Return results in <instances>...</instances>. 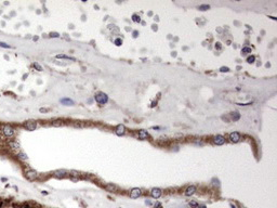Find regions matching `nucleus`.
<instances>
[{
	"instance_id": "2eb2a0df",
	"label": "nucleus",
	"mask_w": 277,
	"mask_h": 208,
	"mask_svg": "<svg viewBox=\"0 0 277 208\" xmlns=\"http://www.w3.org/2000/svg\"><path fill=\"white\" fill-rule=\"evenodd\" d=\"M16 156H18V159H20V161H25L26 159H27V155H26V154H24L23 152H18V153L16 154Z\"/></svg>"
},
{
	"instance_id": "cd10ccee",
	"label": "nucleus",
	"mask_w": 277,
	"mask_h": 208,
	"mask_svg": "<svg viewBox=\"0 0 277 208\" xmlns=\"http://www.w3.org/2000/svg\"><path fill=\"white\" fill-rule=\"evenodd\" d=\"M254 60H256V57H249L247 59V62H248V63H253Z\"/></svg>"
},
{
	"instance_id": "72a5a7b5",
	"label": "nucleus",
	"mask_w": 277,
	"mask_h": 208,
	"mask_svg": "<svg viewBox=\"0 0 277 208\" xmlns=\"http://www.w3.org/2000/svg\"><path fill=\"white\" fill-rule=\"evenodd\" d=\"M26 77H27V74H26V75H24V76H23V80H25V79H26Z\"/></svg>"
},
{
	"instance_id": "7ed1b4c3",
	"label": "nucleus",
	"mask_w": 277,
	"mask_h": 208,
	"mask_svg": "<svg viewBox=\"0 0 277 208\" xmlns=\"http://www.w3.org/2000/svg\"><path fill=\"white\" fill-rule=\"evenodd\" d=\"M7 144L8 146L10 147L11 150H14V151H18L21 149V145L16 140H13V139H10V140H7Z\"/></svg>"
},
{
	"instance_id": "412c9836",
	"label": "nucleus",
	"mask_w": 277,
	"mask_h": 208,
	"mask_svg": "<svg viewBox=\"0 0 277 208\" xmlns=\"http://www.w3.org/2000/svg\"><path fill=\"white\" fill-rule=\"evenodd\" d=\"M209 8H210V7H209L208 4H201V6L198 7V9H199L200 11H206V10H208Z\"/></svg>"
},
{
	"instance_id": "b1692460",
	"label": "nucleus",
	"mask_w": 277,
	"mask_h": 208,
	"mask_svg": "<svg viewBox=\"0 0 277 208\" xmlns=\"http://www.w3.org/2000/svg\"><path fill=\"white\" fill-rule=\"evenodd\" d=\"M50 37L57 38V37H60V34H59V33H55V31H53V33H50Z\"/></svg>"
},
{
	"instance_id": "c756f323",
	"label": "nucleus",
	"mask_w": 277,
	"mask_h": 208,
	"mask_svg": "<svg viewBox=\"0 0 277 208\" xmlns=\"http://www.w3.org/2000/svg\"><path fill=\"white\" fill-rule=\"evenodd\" d=\"M132 20H133L134 22H140V18L138 15H133V16H132Z\"/></svg>"
},
{
	"instance_id": "423d86ee",
	"label": "nucleus",
	"mask_w": 277,
	"mask_h": 208,
	"mask_svg": "<svg viewBox=\"0 0 277 208\" xmlns=\"http://www.w3.org/2000/svg\"><path fill=\"white\" fill-rule=\"evenodd\" d=\"M24 127H25L26 130H28V131H34V130L36 129V127H37V123L34 122V120H29V122L24 124Z\"/></svg>"
},
{
	"instance_id": "9d476101",
	"label": "nucleus",
	"mask_w": 277,
	"mask_h": 208,
	"mask_svg": "<svg viewBox=\"0 0 277 208\" xmlns=\"http://www.w3.org/2000/svg\"><path fill=\"white\" fill-rule=\"evenodd\" d=\"M142 194V191L140 190V189H133V190L130 192V197L131 198H138L139 196H141Z\"/></svg>"
},
{
	"instance_id": "bb28decb",
	"label": "nucleus",
	"mask_w": 277,
	"mask_h": 208,
	"mask_svg": "<svg viewBox=\"0 0 277 208\" xmlns=\"http://www.w3.org/2000/svg\"><path fill=\"white\" fill-rule=\"evenodd\" d=\"M39 112L40 113H48V112H50V108H45V107H41L39 110Z\"/></svg>"
},
{
	"instance_id": "a878e982",
	"label": "nucleus",
	"mask_w": 277,
	"mask_h": 208,
	"mask_svg": "<svg viewBox=\"0 0 277 208\" xmlns=\"http://www.w3.org/2000/svg\"><path fill=\"white\" fill-rule=\"evenodd\" d=\"M239 117H240V116H239V114H238V113H234V114H233V119H234V122H236V120L239 119Z\"/></svg>"
},
{
	"instance_id": "6ab92c4d",
	"label": "nucleus",
	"mask_w": 277,
	"mask_h": 208,
	"mask_svg": "<svg viewBox=\"0 0 277 208\" xmlns=\"http://www.w3.org/2000/svg\"><path fill=\"white\" fill-rule=\"evenodd\" d=\"M56 59H65V60H71V61H75V57H69L68 55H65V54H57L56 55Z\"/></svg>"
},
{
	"instance_id": "dca6fc26",
	"label": "nucleus",
	"mask_w": 277,
	"mask_h": 208,
	"mask_svg": "<svg viewBox=\"0 0 277 208\" xmlns=\"http://www.w3.org/2000/svg\"><path fill=\"white\" fill-rule=\"evenodd\" d=\"M139 137L141 138V139H146V138L148 137V133L146 130H140L139 131Z\"/></svg>"
},
{
	"instance_id": "5701e85b",
	"label": "nucleus",
	"mask_w": 277,
	"mask_h": 208,
	"mask_svg": "<svg viewBox=\"0 0 277 208\" xmlns=\"http://www.w3.org/2000/svg\"><path fill=\"white\" fill-rule=\"evenodd\" d=\"M249 52H251V48H249V47L242 48V53H249Z\"/></svg>"
},
{
	"instance_id": "ddd939ff",
	"label": "nucleus",
	"mask_w": 277,
	"mask_h": 208,
	"mask_svg": "<svg viewBox=\"0 0 277 208\" xmlns=\"http://www.w3.org/2000/svg\"><path fill=\"white\" fill-rule=\"evenodd\" d=\"M195 191H196V188L195 187H193V185L192 187H188L186 190H185V195H186V196H191V195H193L195 193Z\"/></svg>"
},
{
	"instance_id": "9b49d317",
	"label": "nucleus",
	"mask_w": 277,
	"mask_h": 208,
	"mask_svg": "<svg viewBox=\"0 0 277 208\" xmlns=\"http://www.w3.org/2000/svg\"><path fill=\"white\" fill-rule=\"evenodd\" d=\"M151 195L153 198H159L161 196V190L160 189H153L151 192Z\"/></svg>"
},
{
	"instance_id": "393cba45",
	"label": "nucleus",
	"mask_w": 277,
	"mask_h": 208,
	"mask_svg": "<svg viewBox=\"0 0 277 208\" xmlns=\"http://www.w3.org/2000/svg\"><path fill=\"white\" fill-rule=\"evenodd\" d=\"M189 206H192V207H198V204H197V202H195V200H191L189 202Z\"/></svg>"
},
{
	"instance_id": "f257e3e1",
	"label": "nucleus",
	"mask_w": 277,
	"mask_h": 208,
	"mask_svg": "<svg viewBox=\"0 0 277 208\" xmlns=\"http://www.w3.org/2000/svg\"><path fill=\"white\" fill-rule=\"evenodd\" d=\"M0 132H1L2 137L6 138L7 140L12 139V138H14L16 134V130L14 129L11 125H2L1 127H0Z\"/></svg>"
},
{
	"instance_id": "aec40b11",
	"label": "nucleus",
	"mask_w": 277,
	"mask_h": 208,
	"mask_svg": "<svg viewBox=\"0 0 277 208\" xmlns=\"http://www.w3.org/2000/svg\"><path fill=\"white\" fill-rule=\"evenodd\" d=\"M33 66H34V67H35V68H36V69H37V71H39V72H41V71H43V68H42V66H41V65H39V64H38V63H37V62H36V63H34V64H33Z\"/></svg>"
},
{
	"instance_id": "2f4dec72",
	"label": "nucleus",
	"mask_w": 277,
	"mask_h": 208,
	"mask_svg": "<svg viewBox=\"0 0 277 208\" xmlns=\"http://www.w3.org/2000/svg\"><path fill=\"white\" fill-rule=\"evenodd\" d=\"M215 48H218V49H220V48H221V46H220V45H219V43H218V45H215Z\"/></svg>"
},
{
	"instance_id": "f3484780",
	"label": "nucleus",
	"mask_w": 277,
	"mask_h": 208,
	"mask_svg": "<svg viewBox=\"0 0 277 208\" xmlns=\"http://www.w3.org/2000/svg\"><path fill=\"white\" fill-rule=\"evenodd\" d=\"M68 173H69V176H71V178H79V179H80V173H79L78 171H76V170H71Z\"/></svg>"
},
{
	"instance_id": "c85d7f7f",
	"label": "nucleus",
	"mask_w": 277,
	"mask_h": 208,
	"mask_svg": "<svg viewBox=\"0 0 277 208\" xmlns=\"http://www.w3.org/2000/svg\"><path fill=\"white\" fill-rule=\"evenodd\" d=\"M121 43H122V40H121V39H119V38L115 40V45H116V46H120Z\"/></svg>"
},
{
	"instance_id": "20e7f679",
	"label": "nucleus",
	"mask_w": 277,
	"mask_h": 208,
	"mask_svg": "<svg viewBox=\"0 0 277 208\" xmlns=\"http://www.w3.org/2000/svg\"><path fill=\"white\" fill-rule=\"evenodd\" d=\"M25 177H26V179H27V180L34 181V180H36V179H37L38 173H37V171L29 169V170H27V171L25 172Z\"/></svg>"
},
{
	"instance_id": "f8f14e48",
	"label": "nucleus",
	"mask_w": 277,
	"mask_h": 208,
	"mask_svg": "<svg viewBox=\"0 0 277 208\" xmlns=\"http://www.w3.org/2000/svg\"><path fill=\"white\" fill-rule=\"evenodd\" d=\"M105 190L108 191V192H117L118 187L115 184H112V183H108V184L105 185Z\"/></svg>"
},
{
	"instance_id": "a211bd4d",
	"label": "nucleus",
	"mask_w": 277,
	"mask_h": 208,
	"mask_svg": "<svg viewBox=\"0 0 277 208\" xmlns=\"http://www.w3.org/2000/svg\"><path fill=\"white\" fill-rule=\"evenodd\" d=\"M62 125H63V120L62 119H55L52 122V126L53 127H61Z\"/></svg>"
},
{
	"instance_id": "6e6552de",
	"label": "nucleus",
	"mask_w": 277,
	"mask_h": 208,
	"mask_svg": "<svg viewBox=\"0 0 277 208\" xmlns=\"http://www.w3.org/2000/svg\"><path fill=\"white\" fill-rule=\"evenodd\" d=\"M213 142L216 144V145H223L224 143H225V139H224V137H222V135H215L213 139Z\"/></svg>"
},
{
	"instance_id": "f03ea898",
	"label": "nucleus",
	"mask_w": 277,
	"mask_h": 208,
	"mask_svg": "<svg viewBox=\"0 0 277 208\" xmlns=\"http://www.w3.org/2000/svg\"><path fill=\"white\" fill-rule=\"evenodd\" d=\"M94 99H95V101L98 102V104H106L107 103V101H108V96H107V94H105L104 92H98L95 94V96H94Z\"/></svg>"
},
{
	"instance_id": "39448f33",
	"label": "nucleus",
	"mask_w": 277,
	"mask_h": 208,
	"mask_svg": "<svg viewBox=\"0 0 277 208\" xmlns=\"http://www.w3.org/2000/svg\"><path fill=\"white\" fill-rule=\"evenodd\" d=\"M52 176H53L54 178L56 179H63L67 176V171L64 170V169H60V170H55L53 173H52Z\"/></svg>"
},
{
	"instance_id": "1a4fd4ad",
	"label": "nucleus",
	"mask_w": 277,
	"mask_h": 208,
	"mask_svg": "<svg viewBox=\"0 0 277 208\" xmlns=\"http://www.w3.org/2000/svg\"><path fill=\"white\" fill-rule=\"evenodd\" d=\"M230 140H231V142H233V143H237V142L240 140V134L238 133V132H232V133L230 134Z\"/></svg>"
},
{
	"instance_id": "0eeeda50",
	"label": "nucleus",
	"mask_w": 277,
	"mask_h": 208,
	"mask_svg": "<svg viewBox=\"0 0 277 208\" xmlns=\"http://www.w3.org/2000/svg\"><path fill=\"white\" fill-rule=\"evenodd\" d=\"M115 133L117 135H124L126 133V127L124 125H118L116 128H115Z\"/></svg>"
},
{
	"instance_id": "473e14b6",
	"label": "nucleus",
	"mask_w": 277,
	"mask_h": 208,
	"mask_svg": "<svg viewBox=\"0 0 277 208\" xmlns=\"http://www.w3.org/2000/svg\"><path fill=\"white\" fill-rule=\"evenodd\" d=\"M133 36H134V37H136V36H138V33H136V31H134V33H133Z\"/></svg>"
},
{
	"instance_id": "4468645a",
	"label": "nucleus",
	"mask_w": 277,
	"mask_h": 208,
	"mask_svg": "<svg viewBox=\"0 0 277 208\" xmlns=\"http://www.w3.org/2000/svg\"><path fill=\"white\" fill-rule=\"evenodd\" d=\"M61 103L64 104V105H74V101L71 100V99L68 98H64L61 100Z\"/></svg>"
},
{
	"instance_id": "4be33fe9",
	"label": "nucleus",
	"mask_w": 277,
	"mask_h": 208,
	"mask_svg": "<svg viewBox=\"0 0 277 208\" xmlns=\"http://www.w3.org/2000/svg\"><path fill=\"white\" fill-rule=\"evenodd\" d=\"M0 47H1V48H4V49H9V48H10V46H9L8 43H6V42H0Z\"/></svg>"
},
{
	"instance_id": "f704fd0d",
	"label": "nucleus",
	"mask_w": 277,
	"mask_h": 208,
	"mask_svg": "<svg viewBox=\"0 0 277 208\" xmlns=\"http://www.w3.org/2000/svg\"><path fill=\"white\" fill-rule=\"evenodd\" d=\"M199 208H206V207H205V206H200V207H199Z\"/></svg>"
},
{
	"instance_id": "7c9ffc66",
	"label": "nucleus",
	"mask_w": 277,
	"mask_h": 208,
	"mask_svg": "<svg viewBox=\"0 0 277 208\" xmlns=\"http://www.w3.org/2000/svg\"><path fill=\"white\" fill-rule=\"evenodd\" d=\"M221 72H228V67H221Z\"/></svg>"
}]
</instances>
